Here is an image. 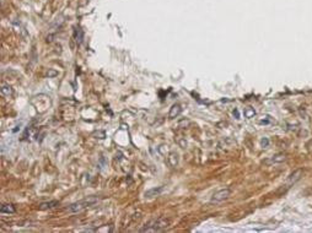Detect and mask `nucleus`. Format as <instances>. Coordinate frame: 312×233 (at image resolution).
I'll return each mask as SVG.
<instances>
[{
    "label": "nucleus",
    "instance_id": "0eeeda50",
    "mask_svg": "<svg viewBox=\"0 0 312 233\" xmlns=\"http://www.w3.org/2000/svg\"><path fill=\"white\" fill-rule=\"evenodd\" d=\"M181 113H182V107H181V104L176 103V104L172 106L171 111L168 113V116H170V118H177V116L181 114Z\"/></svg>",
    "mask_w": 312,
    "mask_h": 233
},
{
    "label": "nucleus",
    "instance_id": "20e7f679",
    "mask_svg": "<svg viewBox=\"0 0 312 233\" xmlns=\"http://www.w3.org/2000/svg\"><path fill=\"white\" fill-rule=\"evenodd\" d=\"M163 191V187H156V188H151L149 190L145 191V197L148 199H151V197H155V196H158Z\"/></svg>",
    "mask_w": 312,
    "mask_h": 233
},
{
    "label": "nucleus",
    "instance_id": "9d476101",
    "mask_svg": "<svg viewBox=\"0 0 312 233\" xmlns=\"http://www.w3.org/2000/svg\"><path fill=\"white\" fill-rule=\"evenodd\" d=\"M167 161L170 163V166L171 167H176L177 166V163H178V155L176 152H172L170 153V156L167 157Z\"/></svg>",
    "mask_w": 312,
    "mask_h": 233
},
{
    "label": "nucleus",
    "instance_id": "ddd939ff",
    "mask_svg": "<svg viewBox=\"0 0 312 233\" xmlns=\"http://www.w3.org/2000/svg\"><path fill=\"white\" fill-rule=\"evenodd\" d=\"M245 116L246 118H252V116H254V114H256V111L254 109L252 108V107H247V108H245Z\"/></svg>",
    "mask_w": 312,
    "mask_h": 233
},
{
    "label": "nucleus",
    "instance_id": "423d86ee",
    "mask_svg": "<svg viewBox=\"0 0 312 233\" xmlns=\"http://www.w3.org/2000/svg\"><path fill=\"white\" fill-rule=\"evenodd\" d=\"M285 160H286V156L284 153H276V155L270 157V158L267 161V163L268 164H276V163H283Z\"/></svg>",
    "mask_w": 312,
    "mask_h": 233
},
{
    "label": "nucleus",
    "instance_id": "9b49d317",
    "mask_svg": "<svg viewBox=\"0 0 312 233\" xmlns=\"http://www.w3.org/2000/svg\"><path fill=\"white\" fill-rule=\"evenodd\" d=\"M0 92H1V94H3V96H5V97H9V96H11V94L14 93L12 88H11L10 86H6V85H4V86L1 87V90H0Z\"/></svg>",
    "mask_w": 312,
    "mask_h": 233
},
{
    "label": "nucleus",
    "instance_id": "f8f14e48",
    "mask_svg": "<svg viewBox=\"0 0 312 233\" xmlns=\"http://www.w3.org/2000/svg\"><path fill=\"white\" fill-rule=\"evenodd\" d=\"M74 36L76 38V42L78 43H81L82 42V38H84V33H82V31L79 28H75V32H74Z\"/></svg>",
    "mask_w": 312,
    "mask_h": 233
},
{
    "label": "nucleus",
    "instance_id": "1a4fd4ad",
    "mask_svg": "<svg viewBox=\"0 0 312 233\" xmlns=\"http://www.w3.org/2000/svg\"><path fill=\"white\" fill-rule=\"evenodd\" d=\"M58 205H59V201L58 200H52V201L42 202V204H39L38 210H48V209H52V207L58 206Z\"/></svg>",
    "mask_w": 312,
    "mask_h": 233
},
{
    "label": "nucleus",
    "instance_id": "39448f33",
    "mask_svg": "<svg viewBox=\"0 0 312 233\" xmlns=\"http://www.w3.org/2000/svg\"><path fill=\"white\" fill-rule=\"evenodd\" d=\"M302 174H303L302 169H296L295 172H293V173H291V174L289 175V178H288V183H289V184H295L296 182H299V180L301 179Z\"/></svg>",
    "mask_w": 312,
    "mask_h": 233
},
{
    "label": "nucleus",
    "instance_id": "4468645a",
    "mask_svg": "<svg viewBox=\"0 0 312 233\" xmlns=\"http://www.w3.org/2000/svg\"><path fill=\"white\" fill-rule=\"evenodd\" d=\"M54 75H57L55 71H49V72H48V76H54Z\"/></svg>",
    "mask_w": 312,
    "mask_h": 233
},
{
    "label": "nucleus",
    "instance_id": "f257e3e1",
    "mask_svg": "<svg viewBox=\"0 0 312 233\" xmlns=\"http://www.w3.org/2000/svg\"><path fill=\"white\" fill-rule=\"evenodd\" d=\"M170 226V220L166 217H157L149 221L140 228V232H160Z\"/></svg>",
    "mask_w": 312,
    "mask_h": 233
},
{
    "label": "nucleus",
    "instance_id": "f03ea898",
    "mask_svg": "<svg viewBox=\"0 0 312 233\" xmlns=\"http://www.w3.org/2000/svg\"><path fill=\"white\" fill-rule=\"evenodd\" d=\"M97 200H99L97 197L84 199V200H80L78 202L71 204L70 206L66 209V211H69V212H80V211H82V210H85V209H87L90 206H92V205H95L97 202Z\"/></svg>",
    "mask_w": 312,
    "mask_h": 233
},
{
    "label": "nucleus",
    "instance_id": "6e6552de",
    "mask_svg": "<svg viewBox=\"0 0 312 233\" xmlns=\"http://www.w3.org/2000/svg\"><path fill=\"white\" fill-rule=\"evenodd\" d=\"M0 212H1V214H15L16 209L11 204H3L1 206H0Z\"/></svg>",
    "mask_w": 312,
    "mask_h": 233
},
{
    "label": "nucleus",
    "instance_id": "7ed1b4c3",
    "mask_svg": "<svg viewBox=\"0 0 312 233\" xmlns=\"http://www.w3.org/2000/svg\"><path fill=\"white\" fill-rule=\"evenodd\" d=\"M230 195H231V190H230V189H227V188H225V189H220V190L216 191V193H214V194H213L211 200H210V201H211L213 204H220V202H223V201L227 200Z\"/></svg>",
    "mask_w": 312,
    "mask_h": 233
}]
</instances>
